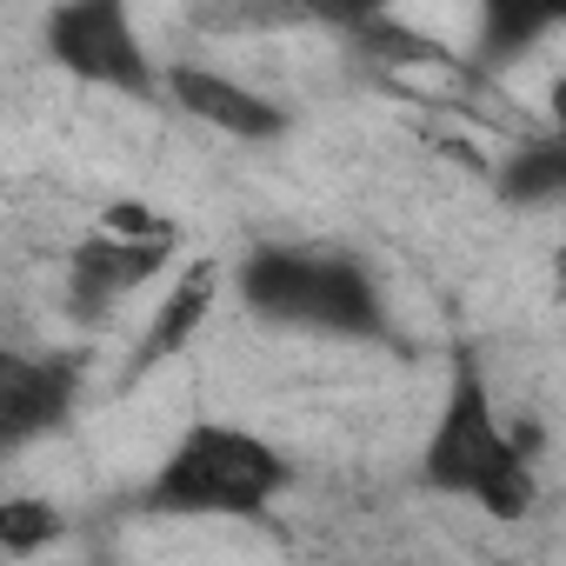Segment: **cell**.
I'll use <instances>...</instances> for the list:
<instances>
[{"label":"cell","mask_w":566,"mask_h":566,"mask_svg":"<svg viewBox=\"0 0 566 566\" xmlns=\"http://www.w3.org/2000/svg\"><path fill=\"white\" fill-rule=\"evenodd\" d=\"M533 453H539V427H506L486 387V367L473 347H453V374L440 394V413L420 440V467L413 480L440 500H467L493 520H526L539 500L533 480Z\"/></svg>","instance_id":"6da1fadb"},{"label":"cell","mask_w":566,"mask_h":566,"mask_svg":"<svg viewBox=\"0 0 566 566\" xmlns=\"http://www.w3.org/2000/svg\"><path fill=\"white\" fill-rule=\"evenodd\" d=\"M233 301L266 321V327H294L321 340H360L387 347L394 314L380 280L340 253V247H294V240H260L233 260Z\"/></svg>","instance_id":"7a4b0ae2"},{"label":"cell","mask_w":566,"mask_h":566,"mask_svg":"<svg viewBox=\"0 0 566 566\" xmlns=\"http://www.w3.org/2000/svg\"><path fill=\"white\" fill-rule=\"evenodd\" d=\"M287 486H294V460L266 433L240 420H193L140 486V506L174 520H247L266 513Z\"/></svg>","instance_id":"3957f363"},{"label":"cell","mask_w":566,"mask_h":566,"mask_svg":"<svg viewBox=\"0 0 566 566\" xmlns=\"http://www.w3.org/2000/svg\"><path fill=\"white\" fill-rule=\"evenodd\" d=\"M41 48L81 87L120 94V101H167L160 61L147 54L134 21V0H54L41 21Z\"/></svg>","instance_id":"277c9868"},{"label":"cell","mask_w":566,"mask_h":566,"mask_svg":"<svg viewBox=\"0 0 566 566\" xmlns=\"http://www.w3.org/2000/svg\"><path fill=\"white\" fill-rule=\"evenodd\" d=\"M174 247H180V240H134V233H107V227H94L87 240H74V247H67V260H61L67 321L101 327L127 294H140L147 280H160V273H167Z\"/></svg>","instance_id":"5b68a950"},{"label":"cell","mask_w":566,"mask_h":566,"mask_svg":"<svg viewBox=\"0 0 566 566\" xmlns=\"http://www.w3.org/2000/svg\"><path fill=\"white\" fill-rule=\"evenodd\" d=\"M227 287H233V266H227L220 253L187 260V266L167 280V294H160V307L147 314V327L134 334V347H127V360H120V374H114V394H127V387H140L147 374L174 367V360L200 340V327L213 321V301H220Z\"/></svg>","instance_id":"8992f818"},{"label":"cell","mask_w":566,"mask_h":566,"mask_svg":"<svg viewBox=\"0 0 566 566\" xmlns=\"http://www.w3.org/2000/svg\"><path fill=\"white\" fill-rule=\"evenodd\" d=\"M160 81H167V101H174L187 120H200V127H213V134H227V140L266 147V140H280V134L294 127V114L280 107L273 94H260V87H247L240 74H220V67H207V61H167Z\"/></svg>","instance_id":"52a82bcc"},{"label":"cell","mask_w":566,"mask_h":566,"mask_svg":"<svg viewBox=\"0 0 566 566\" xmlns=\"http://www.w3.org/2000/svg\"><path fill=\"white\" fill-rule=\"evenodd\" d=\"M81 380V354H0V453H21L41 433L67 427Z\"/></svg>","instance_id":"ba28073f"},{"label":"cell","mask_w":566,"mask_h":566,"mask_svg":"<svg viewBox=\"0 0 566 566\" xmlns=\"http://www.w3.org/2000/svg\"><path fill=\"white\" fill-rule=\"evenodd\" d=\"M566 28V0H473V74H506L513 61H526L539 41H553Z\"/></svg>","instance_id":"9c48e42d"},{"label":"cell","mask_w":566,"mask_h":566,"mask_svg":"<svg viewBox=\"0 0 566 566\" xmlns=\"http://www.w3.org/2000/svg\"><path fill=\"white\" fill-rule=\"evenodd\" d=\"M493 200L500 207H559L566 200V134L546 127V134H526L500 154V167L486 174Z\"/></svg>","instance_id":"30bf717a"},{"label":"cell","mask_w":566,"mask_h":566,"mask_svg":"<svg viewBox=\"0 0 566 566\" xmlns=\"http://www.w3.org/2000/svg\"><path fill=\"white\" fill-rule=\"evenodd\" d=\"M233 28H321L340 34V0H227Z\"/></svg>","instance_id":"8fae6325"},{"label":"cell","mask_w":566,"mask_h":566,"mask_svg":"<svg viewBox=\"0 0 566 566\" xmlns=\"http://www.w3.org/2000/svg\"><path fill=\"white\" fill-rule=\"evenodd\" d=\"M54 539H61V513L48 500H28V493L0 500V559H34Z\"/></svg>","instance_id":"7c38bea8"},{"label":"cell","mask_w":566,"mask_h":566,"mask_svg":"<svg viewBox=\"0 0 566 566\" xmlns=\"http://www.w3.org/2000/svg\"><path fill=\"white\" fill-rule=\"evenodd\" d=\"M101 227L107 233H134V240H180V220L160 213V207H147V200H107Z\"/></svg>","instance_id":"4fadbf2b"},{"label":"cell","mask_w":566,"mask_h":566,"mask_svg":"<svg viewBox=\"0 0 566 566\" xmlns=\"http://www.w3.org/2000/svg\"><path fill=\"white\" fill-rule=\"evenodd\" d=\"M374 14H394V0H340V34H354V28L374 21Z\"/></svg>","instance_id":"5bb4252c"},{"label":"cell","mask_w":566,"mask_h":566,"mask_svg":"<svg viewBox=\"0 0 566 566\" xmlns=\"http://www.w3.org/2000/svg\"><path fill=\"white\" fill-rule=\"evenodd\" d=\"M546 127H559V134H566V74L546 87Z\"/></svg>","instance_id":"9a60e30c"},{"label":"cell","mask_w":566,"mask_h":566,"mask_svg":"<svg viewBox=\"0 0 566 566\" xmlns=\"http://www.w3.org/2000/svg\"><path fill=\"white\" fill-rule=\"evenodd\" d=\"M553 301H566V240L553 247Z\"/></svg>","instance_id":"2e32d148"}]
</instances>
